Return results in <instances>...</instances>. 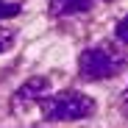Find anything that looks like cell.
<instances>
[{
  "label": "cell",
  "mask_w": 128,
  "mask_h": 128,
  "mask_svg": "<svg viewBox=\"0 0 128 128\" xmlns=\"http://www.w3.org/2000/svg\"><path fill=\"white\" fill-rule=\"evenodd\" d=\"M11 45H14V31H8V28H0V53H6Z\"/></svg>",
  "instance_id": "8992f818"
},
{
  "label": "cell",
  "mask_w": 128,
  "mask_h": 128,
  "mask_svg": "<svg viewBox=\"0 0 128 128\" xmlns=\"http://www.w3.org/2000/svg\"><path fill=\"white\" fill-rule=\"evenodd\" d=\"M117 39L128 45V17H122L120 22H117Z\"/></svg>",
  "instance_id": "52a82bcc"
},
{
  "label": "cell",
  "mask_w": 128,
  "mask_h": 128,
  "mask_svg": "<svg viewBox=\"0 0 128 128\" xmlns=\"http://www.w3.org/2000/svg\"><path fill=\"white\" fill-rule=\"evenodd\" d=\"M95 112V100L81 92H58L42 98V117L45 120H84Z\"/></svg>",
  "instance_id": "6da1fadb"
},
{
  "label": "cell",
  "mask_w": 128,
  "mask_h": 128,
  "mask_svg": "<svg viewBox=\"0 0 128 128\" xmlns=\"http://www.w3.org/2000/svg\"><path fill=\"white\" fill-rule=\"evenodd\" d=\"M125 106H128V89H125Z\"/></svg>",
  "instance_id": "ba28073f"
},
{
  "label": "cell",
  "mask_w": 128,
  "mask_h": 128,
  "mask_svg": "<svg viewBox=\"0 0 128 128\" xmlns=\"http://www.w3.org/2000/svg\"><path fill=\"white\" fill-rule=\"evenodd\" d=\"M125 64V56L114 48H89L84 50L81 58H78V70L84 78L89 81H98V78H112L122 70Z\"/></svg>",
  "instance_id": "7a4b0ae2"
},
{
  "label": "cell",
  "mask_w": 128,
  "mask_h": 128,
  "mask_svg": "<svg viewBox=\"0 0 128 128\" xmlns=\"http://www.w3.org/2000/svg\"><path fill=\"white\" fill-rule=\"evenodd\" d=\"M92 8V0H50V14L53 17H70V14H84Z\"/></svg>",
  "instance_id": "277c9868"
},
{
  "label": "cell",
  "mask_w": 128,
  "mask_h": 128,
  "mask_svg": "<svg viewBox=\"0 0 128 128\" xmlns=\"http://www.w3.org/2000/svg\"><path fill=\"white\" fill-rule=\"evenodd\" d=\"M20 6L17 0H0V20H8V17H17L20 14Z\"/></svg>",
  "instance_id": "5b68a950"
},
{
  "label": "cell",
  "mask_w": 128,
  "mask_h": 128,
  "mask_svg": "<svg viewBox=\"0 0 128 128\" xmlns=\"http://www.w3.org/2000/svg\"><path fill=\"white\" fill-rule=\"evenodd\" d=\"M48 92H50V81L39 75V78L25 81L22 86L14 92V103H17V106H25V103H31V100H42Z\"/></svg>",
  "instance_id": "3957f363"
}]
</instances>
